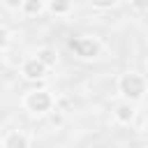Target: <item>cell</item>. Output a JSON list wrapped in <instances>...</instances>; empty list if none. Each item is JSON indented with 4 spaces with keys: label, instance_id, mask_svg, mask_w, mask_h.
Here are the masks:
<instances>
[{
    "label": "cell",
    "instance_id": "6da1fadb",
    "mask_svg": "<svg viewBox=\"0 0 148 148\" xmlns=\"http://www.w3.org/2000/svg\"><path fill=\"white\" fill-rule=\"evenodd\" d=\"M118 90H120V95H123L125 99L136 102V99H141L143 92H146V79H143L141 74L127 72V74L120 76V81H118Z\"/></svg>",
    "mask_w": 148,
    "mask_h": 148
},
{
    "label": "cell",
    "instance_id": "7a4b0ae2",
    "mask_svg": "<svg viewBox=\"0 0 148 148\" xmlns=\"http://www.w3.org/2000/svg\"><path fill=\"white\" fill-rule=\"evenodd\" d=\"M23 104H25V109L32 111V113H46V111H51V106H53V97H51L49 90H32V92L25 95Z\"/></svg>",
    "mask_w": 148,
    "mask_h": 148
},
{
    "label": "cell",
    "instance_id": "3957f363",
    "mask_svg": "<svg viewBox=\"0 0 148 148\" xmlns=\"http://www.w3.org/2000/svg\"><path fill=\"white\" fill-rule=\"evenodd\" d=\"M72 49L81 58H95L99 53V42L92 37H79V39H72Z\"/></svg>",
    "mask_w": 148,
    "mask_h": 148
},
{
    "label": "cell",
    "instance_id": "277c9868",
    "mask_svg": "<svg viewBox=\"0 0 148 148\" xmlns=\"http://www.w3.org/2000/svg\"><path fill=\"white\" fill-rule=\"evenodd\" d=\"M21 74H23L28 81H37V79H42V76L46 74V67H44L37 58H28V60L23 62V67H21Z\"/></svg>",
    "mask_w": 148,
    "mask_h": 148
},
{
    "label": "cell",
    "instance_id": "5b68a950",
    "mask_svg": "<svg viewBox=\"0 0 148 148\" xmlns=\"http://www.w3.org/2000/svg\"><path fill=\"white\" fill-rule=\"evenodd\" d=\"M2 148H30V139L23 134V132H9L5 139H2Z\"/></svg>",
    "mask_w": 148,
    "mask_h": 148
},
{
    "label": "cell",
    "instance_id": "8992f818",
    "mask_svg": "<svg viewBox=\"0 0 148 148\" xmlns=\"http://www.w3.org/2000/svg\"><path fill=\"white\" fill-rule=\"evenodd\" d=\"M113 116H116V120H118V123L127 125V123H132V118H134V106H132L130 102L118 104V106H116V111H113Z\"/></svg>",
    "mask_w": 148,
    "mask_h": 148
},
{
    "label": "cell",
    "instance_id": "52a82bcc",
    "mask_svg": "<svg viewBox=\"0 0 148 148\" xmlns=\"http://www.w3.org/2000/svg\"><path fill=\"white\" fill-rule=\"evenodd\" d=\"M44 67H51V65H56V51L53 49H39L37 51V56H35Z\"/></svg>",
    "mask_w": 148,
    "mask_h": 148
},
{
    "label": "cell",
    "instance_id": "ba28073f",
    "mask_svg": "<svg viewBox=\"0 0 148 148\" xmlns=\"http://www.w3.org/2000/svg\"><path fill=\"white\" fill-rule=\"evenodd\" d=\"M69 9H72V0H51L49 2L51 14H67Z\"/></svg>",
    "mask_w": 148,
    "mask_h": 148
},
{
    "label": "cell",
    "instance_id": "9c48e42d",
    "mask_svg": "<svg viewBox=\"0 0 148 148\" xmlns=\"http://www.w3.org/2000/svg\"><path fill=\"white\" fill-rule=\"evenodd\" d=\"M21 9H23L25 14H30V16H35V14H39V12L44 9V0H23V5H21Z\"/></svg>",
    "mask_w": 148,
    "mask_h": 148
},
{
    "label": "cell",
    "instance_id": "30bf717a",
    "mask_svg": "<svg viewBox=\"0 0 148 148\" xmlns=\"http://www.w3.org/2000/svg\"><path fill=\"white\" fill-rule=\"evenodd\" d=\"M7 44H9V32H7V28L0 25V51L7 49Z\"/></svg>",
    "mask_w": 148,
    "mask_h": 148
},
{
    "label": "cell",
    "instance_id": "8fae6325",
    "mask_svg": "<svg viewBox=\"0 0 148 148\" xmlns=\"http://www.w3.org/2000/svg\"><path fill=\"white\" fill-rule=\"evenodd\" d=\"M118 0H92V5L95 7H99V9H109V7H113Z\"/></svg>",
    "mask_w": 148,
    "mask_h": 148
},
{
    "label": "cell",
    "instance_id": "7c38bea8",
    "mask_svg": "<svg viewBox=\"0 0 148 148\" xmlns=\"http://www.w3.org/2000/svg\"><path fill=\"white\" fill-rule=\"evenodd\" d=\"M9 9H21V5H23V0H2Z\"/></svg>",
    "mask_w": 148,
    "mask_h": 148
},
{
    "label": "cell",
    "instance_id": "4fadbf2b",
    "mask_svg": "<svg viewBox=\"0 0 148 148\" xmlns=\"http://www.w3.org/2000/svg\"><path fill=\"white\" fill-rule=\"evenodd\" d=\"M132 5H134L136 9H141V12H143V9L148 7V0H132Z\"/></svg>",
    "mask_w": 148,
    "mask_h": 148
},
{
    "label": "cell",
    "instance_id": "5bb4252c",
    "mask_svg": "<svg viewBox=\"0 0 148 148\" xmlns=\"http://www.w3.org/2000/svg\"><path fill=\"white\" fill-rule=\"evenodd\" d=\"M51 123H53V125H60V123H62V116H60V113H53V116H51Z\"/></svg>",
    "mask_w": 148,
    "mask_h": 148
}]
</instances>
